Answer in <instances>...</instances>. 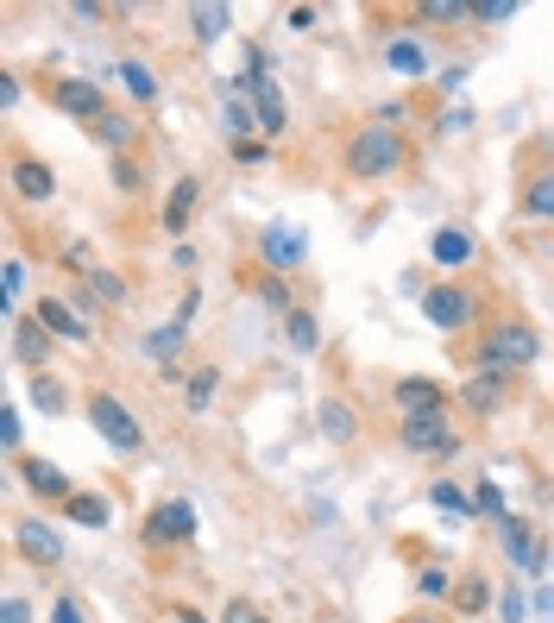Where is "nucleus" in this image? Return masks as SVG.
Returning a JSON list of instances; mask_svg holds the SVG:
<instances>
[{
  "instance_id": "aec40b11",
  "label": "nucleus",
  "mask_w": 554,
  "mask_h": 623,
  "mask_svg": "<svg viewBox=\"0 0 554 623\" xmlns=\"http://www.w3.org/2000/svg\"><path fill=\"white\" fill-rule=\"evenodd\" d=\"M284 340H290V353H302V359H309V353L321 347V321H316V309H290V315H284Z\"/></svg>"
},
{
  "instance_id": "39448f33",
  "label": "nucleus",
  "mask_w": 554,
  "mask_h": 623,
  "mask_svg": "<svg viewBox=\"0 0 554 623\" xmlns=\"http://www.w3.org/2000/svg\"><path fill=\"white\" fill-rule=\"evenodd\" d=\"M89 422L101 429V441H107L114 453H138V448H145V435H138L133 409L120 404L114 390H95V397H89Z\"/></svg>"
},
{
  "instance_id": "a878e982",
  "label": "nucleus",
  "mask_w": 554,
  "mask_h": 623,
  "mask_svg": "<svg viewBox=\"0 0 554 623\" xmlns=\"http://www.w3.org/2000/svg\"><path fill=\"white\" fill-rule=\"evenodd\" d=\"M523 215H535V221H554V171L530 176V190H523Z\"/></svg>"
},
{
  "instance_id": "4c0bfd02",
  "label": "nucleus",
  "mask_w": 554,
  "mask_h": 623,
  "mask_svg": "<svg viewBox=\"0 0 554 623\" xmlns=\"http://www.w3.org/2000/svg\"><path fill=\"white\" fill-rule=\"evenodd\" d=\"M511 13H516V0H473V20H485V25L511 20Z\"/></svg>"
},
{
  "instance_id": "f704fd0d",
  "label": "nucleus",
  "mask_w": 554,
  "mask_h": 623,
  "mask_svg": "<svg viewBox=\"0 0 554 623\" xmlns=\"http://www.w3.org/2000/svg\"><path fill=\"white\" fill-rule=\"evenodd\" d=\"M429 504H435V510H454V517H466V510H473V504H466V491L448 486V479H441V486H429Z\"/></svg>"
},
{
  "instance_id": "0eeeda50",
  "label": "nucleus",
  "mask_w": 554,
  "mask_h": 623,
  "mask_svg": "<svg viewBox=\"0 0 554 623\" xmlns=\"http://www.w3.org/2000/svg\"><path fill=\"white\" fill-rule=\"evenodd\" d=\"M422 315H429V328L441 334H460V328H473V296L460 290V284H429L422 290Z\"/></svg>"
},
{
  "instance_id": "de8ad7c7",
  "label": "nucleus",
  "mask_w": 554,
  "mask_h": 623,
  "mask_svg": "<svg viewBox=\"0 0 554 623\" xmlns=\"http://www.w3.org/2000/svg\"><path fill=\"white\" fill-rule=\"evenodd\" d=\"M435 82H441V89H460V82H466V63H448V70H441Z\"/></svg>"
},
{
  "instance_id": "a19ab883",
  "label": "nucleus",
  "mask_w": 554,
  "mask_h": 623,
  "mask_svg": "<svg viewBox=\"0 0 554 623\" xmlns=\"http://www.w3.org/2000/svg\"><path fill=\"white\" fill-rule=\"evenodd\" d=\"M0 623H32V604H25L20 592H7V599H0Z\"/></svg>"
},
{
  "instance_id": "ea45409f",
  "label": "nucleus",
  "mask_w": 554,
  "mask_h": 623,
  "mask_svg": "<svg viewBox=\"0 0 554 623\" xmlns=\"http://www.w3.org/2000/svg\"><path fill=\"white\" fill-rule=\"evenodd\" d=\"M234 157H239V164H265L271 145H265V139H234Z\"/></svg>"
},
{
  "instance_id": "4468645a",
  "label": "nucleus",
  "mask_w": 554,
  "mask_h": 623,
  "mask_svg": "<svg viewBox=\"0 0 554 623\" xmlns=\"http://www.w3.org/2000/svg\"><path fill=\"white\" fill-rule=\"evenodd\" d=\"M13 195H20V202H51V195H58V171H51V164H44V157H13Z\"/></svg>"
},
{
  "instance_id": "2eb2a0df",
  "label": "nucleus",
  "mask_w": 554,
  "mask_h": 623,
  "mask_svg": "<svg viewBox=\"0 0 554 623\" xmlns=\"http://www.w3.org/2000/svg\"><path fill=\"white\" fill-rule=\"evenodd\" d=\"M196 202H202V183H196V176H177V190H171V202H164V234H171V239H189Z\"/></svg>"
},
{
  "instance_id": "7ed1b4c3",
  "label": "nucleus",
  "mask_w": 554,
  "mask_h": 623,
  "mask_svg": "<svg viewBox=\"0 0 554 623\" xmlns=\"http://www.w3.org/2000/svg\"><path fill=\"white\" fill-rule=\"evenodd\" d=\"M397 441H403L410 453H422V460H454V453L466 448L460 429L448 422V409H441V416H410V422L397 429Z\"/></svg>"
},
{
  "instance_id": "3c124183",
  "label": "nucleus",
  "mask_w": 554,
  "mask_h": 623,
  "mask_svg": "<svg viewBox=\"0 0 554 623\" xmlns=\"http://www.w3.org/2000/svg\"><path fill=\"white\" fill-rule=\"evenodd\" d=\"M397 623H441V617H422V611H416V617H397Z\"/></svg>"
},
{
  "instance_id": "c03bdc74",
  "label": "nucleus",
  "mask_w": 554,
  "mask_h": 623,
  "mask_svg": "<svg viewBox=\"0 0 554 623\" xmlns=\"http://www.w3.org/2000/svg\"><path fill=\"white\" fill-rule=\"evenodd\" d=\"M51 623H82V604L76 599H58V604H51Z\"/></svg>"
},
{
  "instance_id": "8fccbe9b",
  "label": "nucleus",
  "mask_w": 554,
  "mask_h": 623,
  "mask_svg": "<svg viewBox=\"0 0 554 623\" xmlns=\"http://www.w3.org/2000/svg\"><path fill=\"white\" fill-rule=\"evenodd\" d=\"M535 604H542V611H548V617H554V592H548V585H542V599H535Z\"/></svg>"
},
{
  "instance_id": "09e8293b",
  "label": "nucleus",
  "mask_w": 554,
  "mask_h": 623,
  "mask_svg": "<svg viewBox=\"0 0 554 623\" xmlns=\"http://www.w3.org/2000/svg\"><path fill=\"white\" fill-rule=\"evenodd\" d=\"M171 623H208V617H202V611H189V604H177V611H171Z\"/></svg>"
},
{
  "instance_id": "4be33fe9",
  "label": "nucleus",
  "mask_w": 554,
  "mask_h": 623,
  "mask_svg": "<svg viewBox=\"0 0 554 623\" xmlns=\"http://www.w3.org/2000/svg\"><path fill=\"white\" fill-rule=\"evenodd\" d=\"M485 604H492V580H485V573H460L454 580V611L460 617H479Z\"/></svg>"
},
{
  "instance_id": "20e7f679",
  "label": "nucleus",
  "mask_w": 554,
  "mask_h": 623,
  "mask_svg": "<svg viewBox=\"0 0 554 623\" xmlns=\"http://www.w3.org/2000/svg\"><path fill=\"white\" fill-rule=\"evenodd\" d=\"M196 535V504L189 498H164V504L145 510V523H138V542L145 548H177Z\"/></svg>"
},
{
  "instance_id": "bb28decb",
  "label": "nucleus",
  "mask_w": 554,
  "mask_h": 623,
  "mask_svg": "<svg viewBox=\"0 0 554 623\" xmlns=\"http://www.w3.org/2000/svg\"><path fill=\"white\" fill-rule=\"evenodd\" d=\"M416 20H429V25H460V20H473V0H422V7H416Z\"/></svg>"
},
{
  "instance_id": "58836bf2",
  "label": "nucleus",
  "mask_w": 554,
  "mask_h": 623,
  "mask_svg": "<svg viewBox=\"0 0 554 623\" xmlns=\"http://www.w3.org/2000/svg\"><path fill=\"white\" fill-rule=\"evenodd\" d=\"M473 510H485V517H504V491H497L492 479H485V486L473 491Z\"/></svg>"
},
{
  "instance_id": "dca6fc26",
  "label": "nucleus",
  "mask_w": 554,
  "mask_h": 623,
  "mask_svg": "<svg viewBox=\"0 0 554 623\" xmlns=\"http://www.w3.org/2000/svg\"><path fill=\"white\" fill-rule=\"evenodd\" d=\"M20 479H25V491H39L51 504H70V498H76V486H70L63 467H51V460H20Z\"/></svg>"
},
{
  "instance_id": "a18cd8bd",
  "label": "nucleus",
  "mask_w": 554,
  "mask_h": 623,
  "mask_svg": "<svg viewBox=\"0 0 554 623\" xmlns=\"http://www.w3.org/2000/svg\"><path fill=\"white\" fill-rule=\"evenodd\" d=\"M202 309V290H183V303H177V321H183V328H189V315H196Z\"/></svg>"
},
{
  "instance_id": "f03ea898",
  "label": "nucleus",
  "mask_w": 554,
  "mask_h": 623,
  "mask_svg": "<svg viewBox=\"0 0 554 623\" xmlns=\"http://www.w3.org/2000/svg\"><path fill=\"white\" fill-rule=\"evenodd\" d=\"M535 353H542V334H535V321H523V315H504V321H492V328L479 334L473 359L485 371H523L535 366Z\"/></svg>"
},
{
  "instance_id": "393cba45",
  "label": "nucleus",
  "mask_w": 554,
  "mask_h": 623,
  "mask_svg": "<svg viewBox=\"0 0 554 623\" xmlns=\"http://www.w3.org/2000/svg\"><path fill=\"white\" fill-rule=\"evenodd\" d=\"M13 353H20L25 366H39V371H44V359H51V334H44V328H25V321H13Z\"/></svg>"
},
{
  "instance_id": "5701e85b",
  "label": "nucleus",
  "mask_w": 554,
  "mask_h": 623,
  "mask_svg": "<svg viewBox=\"0 0 554 623\" xmlns=\"http://www.w3.org/2000/svg\"><path fill=\"white\" fill-rule=\"evenodd\" d=\"M183 340H189V328H183V321H164V328H152V334H145V359H158V366H171V359L183 353Z\"/></svg>"
},
{
  "instance_id": "cd10ccee",
  "label": "nucleus",
  "mask_w": 554,
  "mask_h": 623,
  "mask_svg": "<svg viewBox=\"0 0 554 623\" xmlns=\"http://www.w3.org/2000/svg\"><path fill=\"white\" fill-rule=\"evenodd\" d=\"M215 385H220V371L215 366H196L189 378H183V404H189V409H208V404H215Z\"/></svg>"
},
{
  "instance_id": "e433bc0d",
  "label": "nucleus",
  "mask_w": 554,
  "mask_h": 623,
  "mask_svg": "<svg viewBox=\"0 0 554 623\" xmlns=\"http://www.w3.org/2000/svg\"><path fill=\"white\" fill-rule=\"evenodd\" d=\"M138 183H145V171H138V157H126V152H120V157H114V190H126V195H133Z\"/></svg>"
},
{
  "instance_id": "f3484780",
  "label": "nucleus",
  "mask_w": 554,
  "mask_h": 623,
  "mask_svg": "<svg viewBox=\"0 0 554 623\" xmlns=\"http://www.w3.org/2000/svg\"><path fill=\"white\" fill-rule=\"evenodd\" d=\"M20 554L32 566H58L63 561V535L51 523H20Z\"/></svg>"
},
{
  "instance_id": "423d86ee",
  "label": "nucleus",
  "mask_w": 554,
  "mask_h": 623,
  "mask_svg": "<svg viewBox=\"0 0 554 623\" xmlns=\"http://www.w3.org/2000/svg\"><path fill=\"white\" fill-rule=\"evenodd\" d=\"M504 554H511L523 573H535V580H548V561H554V548H548V535L530 523V517H504Z\"/></svg>"
},
{
  "instance_id": "72a5a7b5",
  "label": "nucleus",
  "mask_w": 554,
  "mask_h": 623,
  "mask_svg": "<svg viewBox=\"0 0 554 623\" xmlns=\"http://www.w3.org/2000/svg\"><path fill=\"white\" fill-rule=\"evenodd\" d=\"M32 404H39L44 416H58V409H63V390H58V378H51V371H39V378H32Z\"/></svg>"
},
{
  "instance_id": "9b49d317",
  "label": "nucleus",
  "mask_w": 554,
  "mask_h": 623,
  "mask_svg": "<svg viewBox=\"0 0 554 623\" xmlns=\"http://www.w3.org/2000/svg\"><path fill=\"white\" fill-rule=\"evenodd\" d=\"M448 409V385L441 378H397V416H441Z\"/></svg>"
},
{
  "instance_id": "f257e3e1",
  "label": "nucleus",
  "mask_w": 554,
  "mask_h": 623,
  "mask_svg": "<svg viewBox=\"0 0 554 623\" xmlns=\"http://www.w3.org/2000/svg\"><path fill=\"white\" fill-rule=\"evenodd\" d=\"M410 164V145H403V126H359L353 139H347V176H359V183H384V176H397Z\"/></svg>"
},
{
  "instance_id": "a211bd4d",
  "label": "nucleus",
  "mask_w": 554,
  "mask_h": 623,
  "mask_svg": "<svg viewBox=\"0 0 554 623\" xmlns=\"http://www.w3.org/2000/svg\"><path fill=\"white\" fill-rule=\"evenodd\" d=\"M316 422H321V435H328V441H340V448H347V441H359V409L340 404V397H328V404L316 409Z\"/></svg>"
},
{
  "instance_id": "f8f14e48",
  "label": "nucleus",
  "mask_w": 554,
  "mask_h": 623,
  "mask_svg": "<svg viewBox=\"0 0 554 623\" xmlns=\"http://www.w3.org/2000/svg\"><path fill=\"white\" fill-rule=\"evenodd\" d=\"M246 95H253V114H258V139H284V133H290V114H284V89H277L271 76H258Z\"/></svg>"
},
{
  "instance_id": "c9c22d12",
  "label": "nucleus",
  "mask_w": 554,
  "mask_h": 623,
  "mask_svg": "<svg viewBox=\"0 0 554 623\" xmlns=\"http://www.w3.org/2000/svg\"><path fill=\"white\" fill-rule=\"evenodd\" d=\"M89 290H95L101 303H126V284H120L114 272H89Z\"/></svg>"
},
{
  "instance_id": "c85d7f7f",
  "label": "nucleus",
  "mask_w": 554,
  "mask_h": 623,
  "mask_svg": "<svg viewBox=\"0 0 554 623\" xmlns=\"http://www.w3.org/2000/svg\"><path fill=\"white\" fill-rule=\"evenodd\" d=\"M120 76H126V95H133V101H158V76H152V63L126 58V63H120Z\"/></svg>"
},
{
  "instance_id": "9d476101",
  "label": "nucleus",
  "mask_w": 554,
  "mask_h": 623,
  "mask_svg": "<svg viewBox=\"0 0 554 623\" xmlns=\"http://www.w3.org/2000/svg\"><path fill=\"white\" fill-rule=\"evenodd\" d=\"M504 404H511V371L479 366L473 378H460V409H466V416H497Z\"/></svg>"
},
{
  "instance_id": "2f4dec72",
  "label": "nucleus",
  "mask_w": 554,
  "mask_h": 623,
  "mask_svg": "<svg viewBox=\"0 0 554 623\" xmlns=\"http://www.w3.org/2000/svg\"><path fill=\"white\" fill-rule=\"evenodd\" d=\"M253 284H258V296H265V303H271L277 315H290V309H297V303H290V284H284L277 272H258Z\"/></svg>"
},
{
  "instance_id": "79ce46f5",
  "label": "nucleus",
  "mask_w": 554,
  "mask_h": 623,
  "mask_svg": "<svg viewBox=\"0 0 554 623\" xmlns=\"http://www.w3.org/2000/svg\"><path fill=\"white\" fill-rule=\"evenodd\" d=\"M220 623H271V617H265V611H258V604L234 599V604H227V617H220Z\"/></svg>"
},
{
  "instance_id": "7c9ffc66",
  "label": "nucleus",
  "mask_w": 554,
  "mask_h": 623,
  "mask_svg": "<svg viewBox=\"0 0 554 623\" xmlns=\"http://www.w3.org/2000/svg\"><path fill=\"white\" fill-rule=\"evenodd\" d=\"M384 63H391L397 76H416V70H422V44L416 39H391L384 44Z\"/></svg>"
},
{
  "instance_id": "b1692460",
  "label": "nucleus",
  "mask_w": 554,
  "mask_h": 623,
  "mask_svg": "<svg viewBox=\"0 0 554 623\" xmlns=\"http://www.w3.org/2000/svg\"><path fill=\"white\" fill-rule=\"evenodd\" d=\"M89 133H95L101 139V145H107V152H126V145H133V139H138V126H133V114H101L95 120V126H89Z\"/></svg>"
},
{
  "instance_id": "c756f323",
  "label": "nucleus",
  "mask_w": 554,
  "mask_h": 623,
  "mask_svg": "<svg viewBox=\"0 0 554 623\" xmlns=\"http://www.w3.org/2000/svg\"><path fill=\"white\" fill-rule=\"evenodd\" d=\"M189 25H196V39H202V44H215L220 32L234 25V13H227V7H189Z\"/></svg>"
},
{
  "instance_id": "1a4fd4ad",
  "label": "nucleus",
  "mask_w": 554,
  "mask_h": 623,
  "mask_svg": "<svg viewBox=\"0 0 554 623\" xmlns=\"http://www.w3.org/2000/svg\"><path fill=\"white\" fill-rule=\"evenodd\" d=\"M51 108H63L70 120H89V126H95L101 114H114V108H107V89L89 82V76H58L51 82Z\"/></svg>"
},
{
  "instance_id": "37998d69",
  "label": "nucleus",
  "mask_w": 554,
  "mask_h": 623,
  "mask_svg": "<svg viewBox=\"0 0 554 623\" xmlns=\"http://www.w3.org/2000/svg\"><path fill=\"white\" fill-rule=\"evenodd\" d=\"M0 441H7V448L20 453V409H13V404L0 409Z\"/></svg>"
},
{
  "instance_id": "6ab92c4d",
  "label": "nucleus",
  "mask_w": 554,
  "mask_h": 623,
  "mask_svg": "<svg viewBox=\"0 0 554 623\" xmlns=\"http://www.w3.org/2000/svg\"><path fill=\"white\" fill-rule=\"evenodd\" d=\"M429 258H435V265H466V258H473V234H466V227H435V234H429Z\"/></svg>"
},
{
  "instance_id": "49530a36",
  "label": "nucleus",
  "mask_w": 554,
  "mask_h": 623,
  "mask_svg": "<svg viewBox=\"0 0 554 623\" xmlns=\"http://www.w3.org/2000/svg\"><path fill=\"white\" fill-rule=\"evenodd\" d=\"M316 25V7H290V32H309Z\"/></svg>"
},
{
  "instance_id": "ddd939ff",
  "label": "nucleus",
  "mask_w": 554,
  "mask_h": 623,
  "mask_svg": "<svg viewBox=\"0 0 554 623\" xmlns=\"http://www.w3.org/2000/svg\"><path fill=\"white\" fill-rule=\"evenodd\" d=\"M39 328L51 334V340H76V347L89 340V334H95L89 321H82L76 303H63V296H44V303H39Z\"/></svg>"
},
{
  "instance_id": "412c9836",
  "label": "nucleus",
  "mask_w": 554,
  "mask_h": 623,
  "mask_svg": "<svg viewBox=\"0 0 554 623\" xmlns=\"http://www.w3.org/2000/svg\"><path fill=\"white\" fill-rule=\"evenodd\" d=\"M63 517H70V523H82V529H107V517H114V504H107L101 491H76V498L63 504Z\"/></svg>"
},
{
  "instance_id": "473e14b6",
  "label": "nucleus",
  "mask_w": 554,
  "mask_h": 623,
  "mask_svg": "<svg viewBox=\"0 0 554 623\" xmlns=\"http://www.w3.org/2000/svg\"><path fill=\"white\" fill-rule=\"evenodd\" d=\"M416 592H422V599H454V580H448V566H422V573H416Z\"/></svg>"
},
{
  "instance_id": "6e6552de",
  "label": "nucleus",
  "mask_w": 554,
  "mask_h": 623,
  "mask_svg": "<svg viewBox=\"0 0 554 623\" xmlns=\"http://www.w3.org/2000/svg\"><path fill=\"white\" fill-rule=\"evenodd\" d=\"M258 253H265V272H297L302 258H309V234L290 227V221H271V227H258Z\"/></svg>"
}]
</instances>
